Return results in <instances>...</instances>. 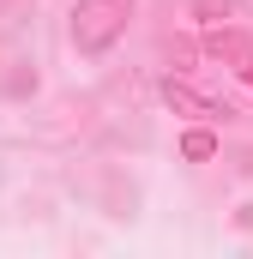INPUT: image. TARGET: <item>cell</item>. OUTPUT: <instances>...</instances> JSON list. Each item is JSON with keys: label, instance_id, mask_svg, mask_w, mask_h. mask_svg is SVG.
I'll return each instance as SVG.
<instances>
[{"label": "cell", "instance_id": "1", "mask_svg": "<svg viewBox=\"0 0 253 259\" xmlns=\"http://www.w3.org/2000/svg\"><path fill=\"white\" fill-rule=\"evenodd\" d=\"M133 12H139V0H72V12H66V36H72L78 55H109V49L126 36Z\"/></svg>", "mask_w": 253, "mask_h": 259}, {"label": "cell", "instance_id": "2", "mask_svg": "<svg viewBox=\"0 0 253 259\" xmlns=\"http://www.w3.org/2000/svg\"><path fill=\"white\" fill-rule=\"evenodd\" d=\"M205 55H211V61H223L235 78H247V84H253V36L241 30V24H211Z\"/></svg>", "mask_w": 253, "mask_h": 259}, {"label": "cell", "instance_id": "3", "mask_svg": "<svg viewBox=\"0 0 253 259\" xmlns=\"http://www.w3.org/2000/svg\"><path fill=\"white\" fill-rule=\"evenodd\" d=\"M163 103H169L175 115H187V121H223V115H235V109H223V103L199 97L187 78H163Z\"/></svg>", "mask_w": 253, "mask_h": 259}, {"label": "cell", "instance_id": "4", "mask_svg": "<svg viewBox=\"0 0 253 259\" xmlns=\"http://www.w3.org/2000/svg\"><path fill=\"white\" fill-rule=\"evenodd\" d=\"M193 12H199L205 24H235V18H241V0H193Z\"/></svg>", "mask_w": 253, "mask_h": 259}, {"label": "cell", "instance_id": "5", "mask_svg": "<svg viewBox=\"0 0 253 259\" xmlns=\"http://www.w3.org/2000/svg\"><path fill=\"white\" fill-rule=\"evenodd\" d=\"M181 151H187L193 163H205V157H217V139H211V133L199 127V133H187V139H181Z\"/></svg>", "mask_w": 253, "mask_h": 259}]
</instances>
